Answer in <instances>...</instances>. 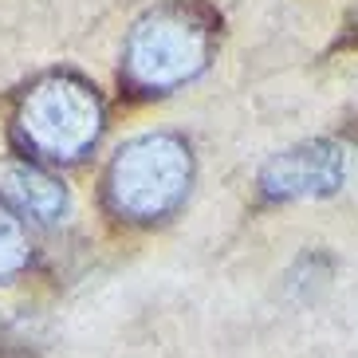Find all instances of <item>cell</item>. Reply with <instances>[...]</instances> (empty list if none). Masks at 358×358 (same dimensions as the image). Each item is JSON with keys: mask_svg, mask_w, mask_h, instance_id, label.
Segmentation results:
<instances>
[{"mask_svg": "<svg viewBox=\"0 0 358 358\" xmlns=\"http://www.w3.org/2000/svg\"><path fill=\"white\" fill-rule=\"evenodd\" d=\"M217 16L201 0H166L130 28L122 79L134 95H166L209 67Z\"/></svg>", "mask_w": 358, "mask_h": 358, "instance_id": "obj_1", "label": "cell"}, {"mask_svg": "<svg viewBox=\"0 0 358 358\" xmlns=\"http://www.w3.org/2000/svg\"><path fill=\"white\" fill-rule=\"evenodd\" d=\"M189 181L193 154L178 134H142L110 158L103 197L127 221H158L185 201Z\"/></svg>", "mask_w": 358, "mask_h": 358, "instance_id": "obj_3", "label": "cell"}, {"mask_svg": "<svg viewBox=\"0 0 358 358\" xmlns=\"http://www.w3.org/2000/svg\"><path fill=\"white\" fill-rule=\"evenodd\" d=\"M32 244H28V229L12 209L0 205V284H8L12 275H20L28 268Z\"/></svg>", "mask_w": 358, "mask_h": 358, "instance_id": "obj_6", "label": "cell"}, {"mask_svg": "<svg viewBox=\"0 0 358 358\" xmlns=\"http://www.w3.org/2000/svg\"><path fill=\"white\" fill-rule=\"evenodd\" d=\"M350 173V150L338 138H311L275 154L260 169L264 201H319L343 189Z\"/></svg>", "mask_w": 358, "mask_h": 358, "instance_id": "obj_4", "label": "cell"}, {"mask_svg": "<svg viewBox=\"0 0 358 358\" xmlns=\"http://www.w3.org/2000/svg\"><path fill=\"white\" fill-rule=\"evenodd\" d=\"M12 134L32 158L75 162L103 134V99L79 75L52 71L16 99Z\"/></svg>", "mask_w": 358, "mask_h": 358, "instance_id": "obj_2", "label": "cell"}, {"mask_svg": "<svg viewBox=\"0 0 358 358\" xmlns=\"http://www.w3.org/2000/svg\"><path fill=\"white\" fill-rule=\"evenodd\" d=\"M0 358H36V355H28V350H4Z\"/></svg>", "mask_w": 358, "mask_h": 358, "instance_id": "obj_9", "label": "cell"}, {"mask_svg": "<svg viewBox=\"0 0 358 358\" xmlns=\"http://www.w3.org/2000/svg\"><path fill=\"white\" fill-rule=\"evenodd\" d=\"M67 201L71 197H67L64 181L32 162H16L0 173V205L12 209L20 221L55 224L67 213Z\"/></svg>", "mask_w": 358, "mask_h": 358, "instance_id": "obj_5", "label": "cell"}, {"mask_svg": "<svg viewBox=\"0 0 358 358\" xmlns=\"http://www.w3.org/2000/svg\"><path fill=\"white\" fill-rule=\"evenodd\" d=\"M327 280H331V264H327V256H303V260L292 268V280H287V287L292 292H299V287H311V295H315V287H323Z\"/></svg>", "mask_w": 358, "mask_h": 358, "instance_id": "obj_7", "label": "cell"}, {"mask_svg": "<svg viewBox=\"0 0 358 358\" xmlns=\"http://www.w3.org/2000/svg\"><path fill=\"white\" fill-rule=\"evenodd\" d=\"M338 48H358V0L343 16V32H338Z\"/></svg>", "mask_w": 358, "mask_h": 358, "instance_id": "obj_8", "label": "cell"}]
</instances>
